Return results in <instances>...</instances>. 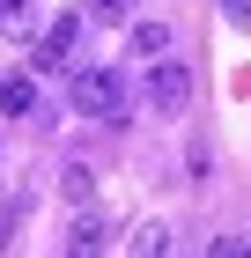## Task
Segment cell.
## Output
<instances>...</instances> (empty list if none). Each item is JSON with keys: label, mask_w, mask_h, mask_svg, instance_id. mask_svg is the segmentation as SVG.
Returning a JSON list of instances; mask_svg holds the SVG:
<instances>
[{"label": "cell", "mask_w": 251, "mask_h": 258, "mask_svg": "<svg viewBox=\"0 0 251 258\" xmlns=\"http://www.w3.org/2000/svg\"><path fill=\"white\" fill-rule=\"evenodd\" d=\"M67 103H74L81 118H104V125H126V74L118 67H74L67 74Z\"/></svg>", "instance_id": "1"}, {"label": "cell", "mask_w": 251, "mask_h": 258, "mask_svg": "<svg viewBox=\"0 0 251 258\" xmlns=\"http://www.w3.org/2000/svg\"><path fill=\"white\" fill-rule=\"evenodd\" d=\"M140 103H148V111H163V118H177V111H185V103H192V67L177 59H155V67H140Z\"/></svg>", "instance_id": "2"}, {"label": "cell", "mask_w": 251, "mask_h": 258, "mask_svg": "<svg viewBox=\"0 0 251 258\" xmlns=\"http://www.w3.org/2000/svg\"><path fill=\"white\" fill-rule=\"evenodd\" d=\"M74 37H81V15H59L37 37V52H30V74H59V67L74 59Z\"/></svg>", "instance_id": "3"}, {"label": "cell", "mask_w": 251, "mask_h": 258, "mask_svg": "<svg viewBox=\"0 0 251 258\" xmlns=\"http://www.w3.org/2000/svg\"><path fill=\"white\" fill-rule=\"evenodd\" d=\"M104 243H111V221H104V214H74L67 251H59V258H104Z\"/></svg>", "instance_id": "4"}, {"label": "cell", "mask_w": 251, "mask_h": 258, "mask_svg": "<svg viewBox=\"0 0 251 258\" xmlns=\"http://www.w3.org/2000/svg\"><path fill=\"white\" fill-rule=\"evenodd\" d=\"M126 52H133V67L170 59V22H133V30H126Z\"/></svg>", "instance_id": "5"}, {"label": "cell", "mask_w": 251, "mask_h": 258, "mask_svg": "<svg viewBox=\"0 0 251 258\" xmlns=\"http://www.w3.org/2000/svg\"><path fill=\"white\" fill-rule=\"evenodd\" d=\"M0 118H37V74H8L0 81Z\"/></svg>", "instance_id": "6"}, {"label": "cell", "mask_w": 251, "mask_h": 258, "mask_svg": "<svg viewBox=\"0 0 251 258\" xmlns=\"http://www.w3.org/2000/svg\"><path fill=\"white\" fill-rule=\"evenodd\" d=\"M126 258H170V221H163V214H148L133 236H126Z\"/></svg>", "instance_id": "7"}, {"label": "cell", "mask_w": 251, "mask_h": 258, "mask_svg": "<svg viewBox=\"0 0 251 258\" xmlns=\"http://www.w3.org/2000/svg\"><path fill=\"white\" fill-rule=\"evenodd\" d=\"M59 192L89 214V199H96V170H89V162H67V170H59Z\"/></svg>", "instance_id": "8"}, {"label": "cell", "mask_w": 251, "mask_h": 258, "mask_svg": "<svg viewBox=\"0 0 251 258\" xmlns=\"http://www.w3.org/2000/svg\"><path fill=\"white\" fill-rule=\"evenodd\" d=\"M89 22L96 30H118V22H133V0H89Z\"/></svg>", "instance_id": "9"}, {"label": "cell", "mask_w": 251, "mask_h": 258, "mask_svg": "<svg viewBox=\"0 0 251 258\" xmlns=\"http://www.w3.org/2000/svg\"><path fill=\"white\" fill-rule=\"evenodd\" d=\"M222 15H229L236 30H251V0H222Z\"/></svg>", "instance_id": "10"}, {"label": "cell", "mask_w": 251, "mask_h": 258, "mask_svg": "<svg viewBox=\"0 0 251 258\" xmlns=\"http://www.w3.org/2000/svg\"><path fill=\"white\" fill-rule=\"evenodd\" d=\"M8 15H15V0H0V22H8Z\"/></svg>", "instance_id": "11"}, {"label": "cell", "mask_w": 251, "mask_h": 258, "mask_svg": "<svg viewBox=\"0 0 251 258\" xmlns=\"http://www.w3.org/2000/svg\"><path fill=\"white\" fill-rule=\"evenodd\" d=\"M15 8H22V0H15Z\"/></svg>", "instance_id": "12"}]
</instances>
